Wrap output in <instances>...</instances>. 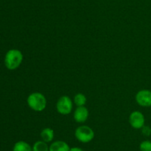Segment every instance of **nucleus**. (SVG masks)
<instances>
[{"label":"nucleus","mask_w":151,"mask_h":151,"mask_svg":"<svg viewBox=\"0 0 151 151\" xmlns=\"http://www.w3.org/2000/svg\"><path fill=\"white\" fill-rule=\"evenodd\" d=\"M29 107L35 112H41L47 107V99L43 93L34 92L30 93L27 99Z\"/></svg>","instance_id":"obj_1"},{"label":"nucleus","mask_w":151,"mask_h":151,"mask_svg":"<svg viewBox=\"0 0 151 151\" xmlns=\"http://www.w3.org/2000/svg\"><path fill=\"white\" fill-rule=\"evenodd\" d=\"M23 61V54L18 49H10L4 56V65L10 70L17 69Z\"/></svg>","instance_id":"obj_2"},{"label":"nucleus","mask_w":151,"mask_h":151,"mask_svg":"<svg viewBox=\"0 0 151 151\" xmlns=\"http://www.w3.org/2000/svg\"><path fill=\"white\" fill-rule=\"evenodd\" d=\"M75 136L81 143L86 144L91 142L94 138V132L87 125H81L77 127L75 131Z\"/></svg>","instance_id":"obj_3"},{"label":"nucleus","mask_w":151,"mask_h":151,"mask_svg":"<svg viewBox=\"0 0 151 151\" xmlns=\"http://www.w3.org/2000/svg\"><path fill=\"white\" fill-rule=\"evenodd\" d=\"M73 108V102L68 96H62L56 103V110L61 115H69Z\"/></svg>","instance_id":"obj_4"},{"label":"nucleus","mask_w":151,"mask_h":151,"mask_svg":"<svg viewBox=\"0 0 151 151\" xmlns=\"http://www.w3.org/2000/svg\"><path fill=\"white\" fill-rule=\"evenodd\" d=\"M135 99L137 103L142 107H151V90L144 89L137 92Z\"/></svg>","instance_id":"obj_5"},{"label":"nucleus","mask_w":151,"mask_h":151,"mask_svg":"<svg viewBox=\"0 0 151 151\" xmlns=\"http://www.w3.org/2000/svg\"><path fill=\"white\" fill-rule=\"evenodd\" d=\"M145 118L142 113L140 111H133L129 115V124L133 128L142 129L145 126Z\"/></svg>","instance_id":"obj_6"},{"label":"nucleus","mask_w":151,"mask_h":151,"mask_svg":"<svg viewBox=\"0 0 151 151\" xmlns=\"http://www.w3.org/2000/svg\"><path fill=\"white\" fill-rule=\"evenodd\" d=\"M88 115H89V112L88 108L86 107L85 106L77 107L73 114L74 119L78 123L85 122L88 119Z\"/></svg>","instance_id":"obj_7"},{"label":"nucleus","mask_w":151,"mask_h":151,"mask_svg":"<svg viewBox=\"0 0 151 151\" xmlns=\"http://www.w3.org/2000/svg\"><path fill=\"white\" fill-rule=\"evenodd\" d=\"M70 148L66 142L61 140L53 142L50 145V151H69Z\"/></svg>","instance_id":"obj_8"},{"label":"nucleus","mask_w":151,"mask_h":151,"mask_svg":"<svg viewBox=\"0 0 151 151\" xmlns=\"http://www.w3.org/2000/svg\"><path fill=\"white\" fill-rule=\"evenodd\" d=\"M40 136H41V140L44 141L46 143H50L54 139V130L50 127H45V128L42 129L41 133H40Z\"/></svg>","instance_id":"obj_9"},{"label":"nucleus","mask_w":151,"mask_h":151,"mask_svg":"<svg viewBox=\"0 0 151 151\" xmlns=\"http://www.w3.org/2000/svg\"><path fill=\"white\" fill-rule=\"evenodd\" d=\"M13 151H32V148L27 142L24 141H19L15 143Z\"/></svg>","instance_id":"obj_10"},{"label":"nucleus","mask_w":151,"mask_h":151,"mask_svg":"<svg viewBox=\"0 0 151 151\" xmlns=\"http://www.w3.org/2000/svg\"><path fill=\"white\" fill-rule=\"evenodd\" d=\"M73 102L77 107H82L85 106L87 102V98L83 93H78L74 96Z\"/></svg>","instance_id":"obj_11"},{"label":"nucleus","mask_w":151,"mask_h":151,"mask_svg":"<svg viewBox=\"0 0 151 151\" xmlns=\"http://www.w3.org/2000/svg\"><path fill=\"white\" fill-rule=\"evenodd\" d=\"M32 151H50V146L44 141H37L32 146Z\"/></svg>","instance_id":"obj_12"},{"label":"nucleus","mask_w":151,"mask_h":151,"mask_svg":"<svg viewBox=\"0 0 151 151\" xmlns=\"http://www.w3.org/2000/svg\"><path fill=\"white\" fill-rule=\"evenodd\" d=\"M140 151H151V141L145 140L139 144Z\"/></svg>","instance_id":"obj_13"},{"label":"nucleus","mask_w":151,"mask_h":151,"mask_svg":"<svg viewBox=\"0 0 151 151\" xmlns=\"http://www.w3.org/2000/svg\"><path fill=\"white\" fill-rule=\"evenodd\" d=\"M142 133L144 136H150L151 135V127L149 126H145L142 128Z\"/></svg>","instance_id":"obj_14"},{"label":"nucleus","mask_w":151,"mask_h":151,"mask_svg":"<svg viewBox=\"0 0 151 151\" xmlns=\"http://www.w3.org/2000/svg\"><path fill=\"white\" fill-rule=\"evenodd\" d=\"M69 151H84L82 148L78 147H72L70 148V150Z\"/></svg>","instance_id":"obj_15"}]
</instances>
